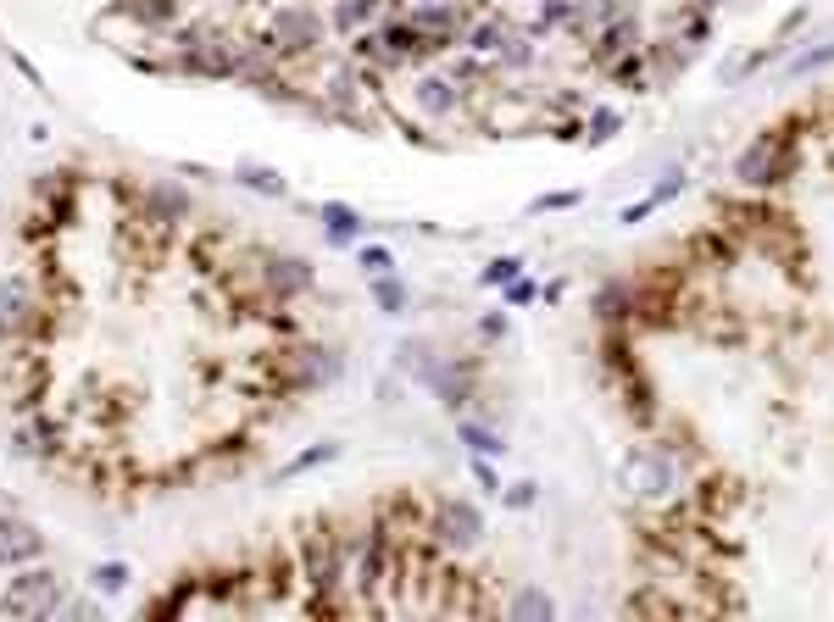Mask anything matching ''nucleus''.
Returning <instances> with one entry per match:
<instances>
[{
  "instance_id": "nucleus-1",
  "label": "nucleus",
  "mask_w": 834,
  "mask_h": 622,
  "mask_svg": "<svg viewBox=\"0 0 834 622\" xmlns=\"http://www.w3.org/2000/svg\"><path fill=\"white\" fill-rule=\"evenodd\" d=\"M61 573H50V567H40V562H29V567H18V578L0 589V611L7 617H18V622H40V617H56L61 611Z\"/></svg>"
},
{
  "instance_id": "nucleus-2",
  "label": "nucleus",
  "mask_w": 834,
  "mask_h": 622,
  "mask_svg": "<svg viewBox=\"0 0 834 622\" xmlns=\"http://www.w3.org/2000/svg\"><path fill=\"white\" fill-rule=\"evenodd\" d=\"M796 161H790V139H779L774 128L763 134V139H751L740 156H734V178L745 190H774V184H785V172H790Z\"/></svg>"
},
{
  "instance_id": "nucleus-3",
  "label": "nucleus",
  "mask_w": 834,
  "mask_h": 622,
  "mask_svg": "<svg viewBox=\"0 0 834 622\" xmlns=\"http://www.w3.org/2000/svg\"><path fill=\"white\" fill-rule=\"evenodd\" d=\"M346 378V350L340 344H301L284 350V389H328Z\"/></svg>"
},
{
  "instance_id": "nucleus-4",
  "label": "nucleus",
  "mask_w": 834,
  "mask_h": 622,
  "mask_svg": "<svg viewBox=\"0 0 834 622\" xmlns=\"http://www.w3.org/2000/svg\"><path fill=\"white\" fill-rule=\"evenodd\" d=\"M674 484H679V467H674V456H667L662 444H634V451L623 456V489L629 495L662 500Z\"/></svg>"
},
{
  "instance_id": "nucleus-5",
  "label": "nucleus",
  "mask_w": 834,
  "mask_h": 622,
  "mask_svg": "<svg viewBox=\"0 0 834 622\" xmlns=\"http://www.w3.org/2000/svg\"><path fill=\"white\" fill-rule=\"evenodd\" d=\"M435 540L446 545V551H478V540H484V511H478V500H462V495H451V500H440V511H435Z\"/></svg>"
},
{
  "instance_id": "nucleus-6",
  "label": "nucleus",
  "mask_w": 834,
  "mask_h": 622,
  "mask_svg": "<svg viewBox=\"0 0 834 622\" xmlns=\"http://www.w3.org/2000/svg\"><path fill=\"white\" fill-rule=\"evenodd\" d=\"M45 556V533L29 522V517H12V511H0V567H29Z\"/></svg>"
},
{
  "instance_id": "nucleus-7",
  "label": "nucleus",
  "mask_w": 834,
  "mask_h": 622,
  "mask_svg": "<svg viewBox=\"0 0 834 622\" xmlns=\"http://www.w3.org/2000/svg\"><path fill=\"white\" fill-rule=\"evenodd\" d=\"M306 584L323 589V595H334V589L346 584V551L328 540V528H323V533H306Z\"/></svg>"
},
{
  "instance_id": "nucleus-8",
  "label": "nucleus",
  "mask_w": 834,
  "mask_h": 622,
  "mask_svg": "<svg viewBox=\"0 0 834 622\" xmlns=\"http://www.w3.org/2000/svg\"><path fill=\"white\" fill-rule=\"evenodd\" d=\"M323 39V23H317V12H306V7H284L279 18H273V34H268V45L279 50V56H301V50H312Z\"/></svg>"
},
{
  "instance_id": "nucleus-9",
  "label": "nucleus",
  "mask_w": 834,
  "mask_h": 622,
  "mask_svg": "<svg viewBox=\"0 0 834 622\" xmlns=\"http://www.w3.org/2000/svg\"><path fill=\"white\" fill-rule=\"evenodd\" d=\"M312 261L306 256H268V267H262V284H268V295L273 301H295V295H306L312 290Z\"/></svg>"
},
{
  "instance_id": "nucleus-10",
  "label": "nucleus",
  "mask_w": 834,
  "mask_h": 622,
  "mask_svg": "<svg viewBox=\"0 0 834 622\" xmlns=\"http://www.w3.org/2000/svg\"><path fill=\"white\" fill-rule=\"evenodd\" d=\"M440 367H446V355H440L435 339H401L395 344V373H406L417 389H429Z\"/></svg>"
},
{
  "instance_id": "nucleus-11",
  "label": "nucleus",
  "mask_w": 834,
  "mask_h": 622,
  "mask_svg": "<svg viewBox=\"0 0 834 622\" xmlns=\"http://www.w3.org/2000/svg\"><path fill=\"white\" fill-rule=\"evenodd\" d=\"M34 323V290L23 279H0V339H18Z\"/></svg>"
},
{
  "instance_id": "nucleus-12",
  "label": "nucleus",
  "mask_w": 834,
  "mask_h": 622,
  "mask_svg": "<svg viewBox=\"0 0 834 622\" xmlns=\"http://www.w3.org/2000/svg\"><path fill=\"white\" fill-rule=\"evenodd\" d=\"M457 444H462V451L467 456H507L512 451V444H507V433H500L495 422H484V417H457Z\"/></svg>"
},
{
  "instance_id": "nucleus-13",
  "label": "nucleus",
  "mask_w": 834,
  "mask_h": 622,
  "mask_svg": "<svg viewBox=\"0 0 834 622\" xmlns=\"http://www.w3.org/2000/svg\"><path fill=\"white\" fill-rule=\"evenodd\" d=\"M629 50H640V23H634V18H612V23H601L590 61H596V67H612V61L629 56Z\"/></svg>"
},
{
  "instance_id": "nucleus-14",
  "label": "nucleus",
  "mask_w": 834,
  "mask_h": 622,
  "mask_svg": "<svg viewBox=\"0 0 834 622\" xmlns=\"http://www.w3.org/2000/svg\"><path fill=\"white\" fill-rule=\"evenodd\" d=\"M145 217L161 223V228H173V223L190 217V195H184L179 184H167V178H156V184L145 190Z\"/></svg>"
},
{
  "instance_id": "nucleus-15",
  "label": "nucleus",
  "mask_w": 834,
  "mask_h": 622,
  "mask_svg": "<svg viewBox=\"0 0 834 622\" xmlns=\"http://www.w3.org/2000/svg\"><path fill=\"white\" fill-rule=\"evenodd\" d=\"M412 101H417V112H429V117H451V112L462 106V89H457L451 78H440V72H429V78H417V89H412Z\"/></svg>"
},
{
  "instance_id": "nucleus-16",
  "label": "nucleus",
  "mask_w": 834,
  "mask_h": 622,
  "mask_svg": "<svg viewBox=\"0 0 834 622\" xmlns=\"http://www.w3.org/2000/svg\"><path fill=\"white\" fill-rule=\"evenodd\" d=\"M234 184H239V190H257V195H268V201H284V195H290L284 172L268 167V161H234Z\"/></svg>"
},
{
  "instance_id": "nucleus-17",
  "label": "nucleus",
  "mask_w": 834,
  "mask_h": 622,
  "mask_svg": "<svg viewBox=\"0 0 834 622\" xmlns=\"http://www.w3.org/2000/svg\"><path fill=\"white\" fill-rule=\"evenodd\" d=\"M317 217H323L328 245H357V239H362V228H368V223H362V212H357V206H346V201H323V212H317Z\"/></svg>"
},
{
  "instance_id": "nucleus-18",
  "label": "nucleus",
  "mask_w": 834,
  "mask_h": 622,
  "mask_svg": "<svg viewBox=\"0 0 834 622\" xmlns=\"http://www.w3.org/2000/svg\"><path fill=\"white\" fill-rule=\"evenodd\" d=\"M507 617L512 622H556V600L540 584H518L512 600H507Z\"/></svg>"
},
{
  "instance_id": "nucleus-19",
  "label": "nucleus",
  "mask_w": 834,
  "mask_h": 622,
  "mask_svg": "<svg viewBox=\"0 0 834 622\" xmlns=\"http://www.w3.org/2000/svg\"><path fill=\"white\" fill-rule=\"evenodd\" d=\"M618 128H623L618 106H590V117H584V145H612Z\"/></svg>"
},
{
  "instance_id": "nucleus-20",
  "label": "nucleus",
  "mask_w": 834,
  "mask_h": 622,
  "mask_svg": "<svg viewBox=\"0 0 834 622\" xmlns=\"http://www.w3.org/2000/svg\"><path fill=\"white\" fill-rule=\"evenodd\" d=\"M373 284V306L384 312V317H401L406 306H412V290L395 279V273H384V279H368Z\"/></svg>"
},
{
  "instance_id": "nucleus-21",
  "label": "nucleus",
  "mask_w": 834,
  "mask_h": 622,
  "mask_svg": "<svg viewBox=\"0 0 834 622\" xmlns=\"http://www.w3.org/2000/svg\"><path fill=\"white\" fill-rule=\"evenodd\" d=\"M323 95H328L334 112H351V106H357V72H351V67H334V72L323 78Z\"/></svg>"
},
{
  "instance_id": "nucleus-22",
  "label": "nucleus",
  "mask_w": 834,
  "mask_h": 622,
  "mask_svg": "<svg viewBox=\"0 0 834 622\" xmlns=\"http://www.w3.org/2000/svg\"><path fill=\"white\" fill-rule=\"evenodd\" d=\"M50 422H23V428H12V456H45L50 451Z\"/></svg>"
},
{
  "instance_id": "nucleus-23",
  "label": "nucleus",
  "mask_w": 834,
  "mask_h": 622,
  "mask_svg": "<svg viewBox=\"0 0 834 622\" xmlns=\"http://www.w3.org/2000/svg\"><path fill=\"white\" fill-rule=\"evenodd\" d=\"M590 312H596L601 323H623V317H629V284H601L596 301H590Z\"/></svg>"
},
{
  "instance_id": "nucleus-24",
  "label": "nucleus",
  "mask_w": 834,
  "mask_h": 622,
  "mask_svg": "<svg viewBox=\"0 0 834 622\" xmlns=\"http://www.w3.org/2000/svg\"><path fill=\"white\" fill-rule=\"evenodd\" d=\"M128 578H134L128 562H101V567H90V589H95V595H123Z\"/></svg>"
},
{
  "instance_id": "nucleus-25",
  "label": "nucleus",
  "mask_w": 834,
  "mask_h": 622,
  "mask_svg": "<svg viewBox=\"0 0 834 622\" xmlns=\"http://www.w3.org/2000/svg\"><path fill=\"white\" fill-rule=\"evenodd\" d=\"M685 184H690V172H685V161H674V167H662V178H656V190H651V201H656V206H674V201L685 195Z\"/></svg>"
},
{
  "instance_id": "nucleus-26",
  "label": "nucleus",
  "mask_w": 834,
  "mask_h": 622,
  "mask_svg": "<svg viewBox=\"0 0 834 622\" xmlns=\"http://www.w3.org/2000/svg\"><path fill=\"white\" fill-rule=\"evenodd\" d=\"M518 273H523V256H495V261H484L478 284H489V290H507Z\"/></svg>"
},
{
  "instance_id": "nucleus-27",
  "label": "nucleus",
  "mask_w": 834,
  "mask_h": 622,
  "mask_svg": "<svg viewBox=\"0 0 834 622\" xmlns=\"http://www.w3.org/2000/svg\"><path fill=\"white\" fill-rule=\"evenodd\" d=\"M584 195L578 190H551V195H534L529 206H523V217H545V212H573Z\"/></svg>"
},
{
  "instance_id": "nucleus-28",
  "label": "nucleus",
  "mask_w": 834,
  "mask_h": 622,
  "mask_svg": "<svg viewBox=\"0 0 834 622\" xmlns=\"http://www.w3.org/2000/svg\"><path fill=\"white\" fill-rule=\"evenodd\" d=\"M823 67H834V39H829V45L801 50V56L790 61V78H812V72H823Z\"/></svg>"
},
{
  "instance_id": "nucleus-29",
  "label": "nucleus",
  "mask_w": 834,
  "mask_h": 622,
  "mask_svg": "<svg viewBox=\"0 0 834 622\" xmlns=\"http://www.w3.org/2000/svg\"><path fill=\"white\" fill-rule=\"evenodd\" d=\"M334 456H340V444H334V439H323V444H312V451H301L284 473L295 478V473H312V467H323V462H334Z\"/></svg>"
},
{
  "instance_id": "nucleus-30",
  "label": "nucleus",
  "mask_w": 834,
  "mask_h": 622,
  "mask_svg": "<svg viewBox=\"0 0 834 622\" xmlns=\"http://www.w3.org/2000/svg\"><path fill=\"white\" fill-rule=\"evenodd\" d=\"M500 39H507V23L489 18V23H478V29L467 34V50H500Z\"/></svg>"
},
{
  "instance_id": "nucleus-31",
  "label": "nucleus",
  "mask_w": 834,
  "mask_h": 622,
  "mask_svg": "<svg viewBox=\"0 0 834 622\" xmlns=\"http://www.w3.org/2000/svg\"><path fill=\"white\" fill-rule=\"evenodd\" d=\"M500 500H507L512 511H529L540 500V484L534 478H518V484H500Z\"/></svg>"
},
{
  "instance_id": "nucleus-32",
  "label": "nucleus",
  "mask_w": 834,
  "mask_h": 622,
  "mask_svg": "<svg viewBox=\"0 0 834 622\" xmlns=\"http://www.w3.org/2000/svg\"><path fill=\"white\" fill-rule=\"evenodd\" d=\"M362 273H368V279H384V273H395V256H390L384 245H362Z\"/></svg>"
},
{
  "instance_id": "nucleus-33",
  "label": "nucleus",
  "mask_w": 834,
  "mask_h": 622,
  "mask_svg": "<svg viewBox=\"0 0 834 622\" xmlns=\"http://www.w3.org/2000/svg\"><path fill=\"white\" fill-rule=\"evenodd\" d=\"M373 7H379V0H346V7L334 12V23H340V29H357V23L373 18Z\"/></svg>"
},
{
  "instance_id": "nucleus-34",
  "label": "nucleus",
  "mask_w": 834,
  "mask_h": 622,
  "mask_svg": "<svg viewBox=\"0 0 834 622\" xmlns=\"http://www.w3.org/2000/svg\"><path fill=\"white\" fill-rule=\"evenodd\" d=\"M573 18H578L573 0H545L540 7V29H556V23H573Z\"/></svg>"
},
{
  "instance_id": "nucleus-35",
  "label": "nucleus",
  "mask_w": 834,
  "mask_h": 622,
  "mask_svg": "<svg viewBox=\"0 0 834 622\" xmlns=\"http://www.w3.org/2000/svg\"><path fill=\"white\" fill-rule=\"evenodd\" d=\"M500 61H507V67H529V61H534V45L507 34V39H500Z\"/></svg>"
},
{
  "instance_id": "nucleus-36",
  "label": "nucleus",
  "mask_w": 834,
  "mask_h": 622,
  "mask_svg": "<svg viewBox=\"0 0 834 622\" xmlns=\"http://www.w3.org/2000/svg\"><path fill=\"white\" fill-rule=\"evenodd\" d=\"M512 333V323H507V306H500V312H484L478 317V339H507Z\"/></svg>"
},
{
  "instance_id": "nucleus-37",
  "label": "nucleus",
  "mask_w": 834,
  "mask_h": 622,
  "mask_svg": "<svg viewBox=\"0 0 834 622\" xmlns=\"http://www.w3.org/2000/svg\"><path fill=\"white\" fill-rule=\"evenodd\" d=\"M467 473L478 478V489H484V495H500V478H495V467H489V456H467Z\"/></svg>"
},
{
  "instance_id": "nucleus-38",
  "label": "nucleus",
  "mask_w": 834,
  "mask_h": 622,
  "mask_svg": "<svg viewBox=\"0 0 834 622\" xmlns=\"http://www.w3.org/2000/svg\"><path fill=\"white\" fill-rule=\"evenodd\" d=\"M134 12L145 23H167V18H173V0H134Z\"/></svg>"
},
{
  "instance_id": "nucleus-39",
  "label": "nucleus",
  "mask_w": 834,
  "mask_h": 622,
  "mask_svg": "<svg viewBox=\"0 0 834 622\" xmlns=\"http://www.w3.org/2000/svg\"><path fill=\"white\" fill-rule=\"evenodd\" d=\"M534 295H540V284H534V279H523V273L507 284V306H529Z\"/></svg>"
},
{
  "instance_id": "nucleus-40",
  "label": "nucleus",
  "mask_w": 834,
  "mask_h": 622,
  "mask_svg": "<svg viewBox=\"0 0 834 622\" xmlns=\"http://www.w3.org/2000/svg\"><path fill=\"white\" fill-rule=\"evenodd\" d=\"M556 139L573 145V139H584V128H578V123H556Z\"/></svg>"
},
{
  "instance_id": "nucleus-41",
  "label": "nucleus",
  "mask_w": 834,
  "mask_h": 622,
  "mask_svg": "<svg viewBox=\"0 0 834 622\" xmlns=\"http://www.w3.org/2000/svg\"><path fill=\"white\" fill-rule=\"evenodd\" d=\"M540 295H545V301H551V306H556V301H562V295H567V284H562V279H551V284H545V290H540Z\"/></svg>"
},
{
  "instance_id": "nucleus-42",
  "label": "nucleus",
  "mask_w": 834,
  "mask_h": 622,
  "mask_svg": "<svg viewBox=\"0 0 834 622\" xmlns=\"http://www.w3.org/2000/svg\"><path fill=\"white\" fill-rule=\"evenodd\" d=\"M417 7H435V0H417Z\"/></svg>"
}]
</instances>
